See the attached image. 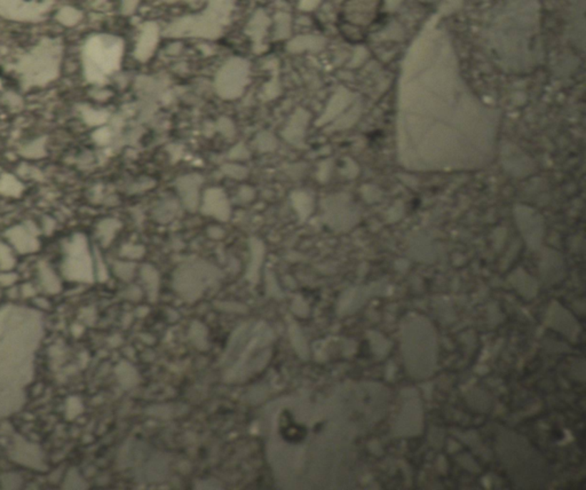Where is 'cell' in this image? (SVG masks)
<instances>
[{"instance_id": "cell-1", "label": "cell", "mask_w": 586, "mask_h": 490, "mask_svg": "<svg viewBox=\"0 0 586 490\" xmlns=\"http://www.w3.org/2000/svg\"><path fill=\"white\" fill-rule=\"evenodd\" d=\"M41 336L37 311L14 306L0 311V419L24 406Z\"/></svg>"}, {"instance_id": "cell-2", "label": "cell", "mask_w": 586, "mask_h": 490, "mask_svg": "<svg viewBox=\"0 0 586 490\" xmlns=\"http://www.w3.org/2000/svg\"><path fill=\"white\" fill-rule=\"evenodd\" d=\"M62 271L64 276L74 282L89 283L93 281V258L86 239L83 235H76L68 243Z\"/></svg>"}, {"instance_id": "cell-3", "label": "cell", "mask_w": 586, "mask_h": 490, "mask_svg": "<svg viewBox=\"0 0 586 490\" xmlns=\"http://www.w3.org/2000/svg\"><path fill=\"white\" fill-rule=\"evenodd\" d=\"M9 455L13 461L22 466L29 467L34 470H44L45 469V461H44L43 451L37 444H30L24 439L15 440L14 446L9 451Z\"/></svg>"}, {"instance_id": "cell-4", "label": "cell", "mask_w": 586, "mask_h": 490, "mask_svg": "<svg viewBox=\"0 0 586 490\" xmlns=\"http://www.w3.org/2000/svg\"><path fill=\"white\" fill-rule=\"evenodd\" d=\"M9 244L19 254H32L39 248L37 239V231H34L30 226H18L7 231Z\"/></svg>"}, {"instance_id": "cell-5", "label": "cell", "mask_w": 586, "mask_h": 490, "mask_svg": "<svg viewBox=\"0 0 586 490\" xmlns=\"http://www.w3.org/2000/svg\"><path fill=\"white\" fill-rule=\"evenodd\" d=\"M203 211L220 220H227L229 216V204L226 194L218 188L208 189L206 193Z\"/></svg>"}, {"instance_id": "cell-6", "label": "cell", "mask_w": 586, "mask_h": 490, "mask_svg": "<svg viewBox=\"0 0 586 490\" xmlns=\"http://www.w3.org/2000/svg\"><path fill=\"white\" fill-rule=\"evenodd\" d=\"M202 184L200 176H187L178 180V191L181 194L183 202L188 209L195 210L198 201V188Z\"/></svg>"}, {"instance_id": "cell-7", "label": "cell", "mask_w": 586, "mask_h": 490, "mask_svg": "<svg viewBox=\"0 0 586 490\" xmlns=\"http://www.w3.org/2000/svg\"><path fill=\"white\" fill-rule=\"evenodd\" d=\"M39 282L45 291L54 294L61 291V281L58 275L49 265H41L39 269Z\"/></svg>"}, {"instance_id": "cell-8", "label": "cell", "mask_w": 586, "mask_h": 490, "mask_svg": "<svg viewBox=\"0 0 586 490\" xmlns=\"http://www.w3.org/2000/svg\"><path fill=\"white\" fill-rule=\"evenodd\" d=\"M16 264L14 251L9 243L0 242V269L3 271H12Z\"/></svg>"}, {"instance_id": "cell-9", "label": "cell", "mask_w": 586, "mask_h": 490, "mask_svg": "<svg viewBox=\"0 0 586 490\" xmlns=\"http://www.w3.org/2000/svg\"><path fill=\"white\" fill-rule=\"evenodd\" d=\"M22 186L13 176H5L0 180V191L6 195H20Z\"/></svg>"}, {"instance_id": "cell-10", "label": "cell", "mask_w": 586, "mask_h": 490, "mask_svg": "<svg viewBox=\"0 0 586 490\" xmlns=\"http://www.w3.org/2000/svg\"><path fill=\"white\" fill-rule=\"evenodd\" d=\"M64 488H68V489H81V488L86 486V484H85L83 476L79 474V471L71 470L68 472L67 476L64 478Z\"/></svg>"}, {"instance_id": "cell-11", "label": "cell", "mask_w": 586, "mask_h": 490, "mask_svg": "<svg viewBox=\"0 0 586 490\" xmlns=\"http://www.w3.org/2000/svg\"><path fill=\"white\" fill-rule=\"evenodd\" d=\"M81 411H83V404L77 396L68 399L67 404H66V416L68 419H75L81 415Z\"/></svg>"}, {"instance_id": "cell-12", "label": "cell", "mask_w": 586, "mask_h": 490, "mask_svg": "<svg viewBox=\"0 0 586 490\" xmlns=\"http://www.w3.org/2000/svg\"><path fill=\"white\" fill-rule=\"evenodd\" d=\"M1 484L4 487L9 488V489H14V488L20 487L22 484V478L16 473H6V474L1 476Z\"/></svg>"}, {"instance_id": "cell-13", "label": "cell", "mask_w": 586, "mask_h": 490, "mask_svg": "<svg viewBox=\"0 0 586 490\" xmlns=\"http://www.w3.org/2000/svg\"><path fill=\"white\" fill-rule=\"evenodd\" d=\"M117 227H118V224L113 221V220H107V221L102 222V225L100 226V235H101L102 239H104V241L111 239Z\"/></svg>"}, {"instance_id": "cell-14", "label": "cell", "mask_w": 586, "mask_h": 490, "mask_svg": "<svg viewBox=\"0 0 586 490\" xmlns=\"http://www.w3.org/2000/svg\"><path fill=\"white\" fill-rule=\"evenodd\" d=\"M18 276L12 273V271H3V274H0V286H13Z\"/></svg>"}, {"instance_id": "cell-15", "label": "cell", "mask_w": 586, "mask_h": 490, "mask_svg": "<svg viewBox=\"0 0 586 490\" xmlns=\"http://www.w3.org/2000/svg\"><path fill=\"white\" fill-rule=\"evenodd\" d=\"M35 304L39 309H49V300L45 299V298H36Z\"/></svg>"}]
</instances>
